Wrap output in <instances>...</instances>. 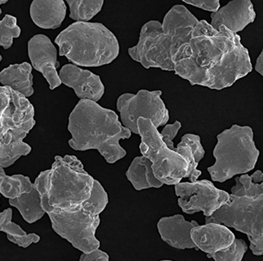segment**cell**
Returning <instances> with one entry per match:
<instances>
[{"label":"cell","mask_w":263,"mask_h":261,"mask_svg":"<svg viewBox=\"0 0 263 261\" xmlns=\"http://www.w3.org/2000/svg\"><path fill=\"white\" fill-rule=\"evenodd\" d=\"M253 69L250 53L241 37L221 26L213 29L208 21H199L189 44L174 60V72L192 85L226 89Z\"/></svg>","instance_id":"6da1fadb"},{"label":"cell","mask_w":263,"mask_h":261,"mask_svg":"<svg viewBox=\"0 0 263 261\" xmlns=\"http://www.w3.org/2000/svg\"><path fill=\"white\" fill-rule=\"evenodd\" d=\"M160 261H173V260H170V259H163V260H160Z\"/></svg>","instance_id":"e575fe53"},{"label":"cell","mask_w":263,"mask_h":261,"mask_svg":"<svg viewBox=\"0 0 263 261\" xmlns=\"http://www.w3.org/2000/svg\"><path fill=\"white\" fill-rule=\"evenodd\" d=\"M8 3V0H0V6L3 5V4H5ZM2 14V9L0 8V15Z\"/></svg>","instance_id":"d6a6232c"},{"label":"cell","mask_w":263,"mask_h":261,"mask_svg":"<svg viewBox=\"0 0 263 261\" xmlns=\"http://www.w3.org/2000/svg\"><path fill=\"white\" fill-rule=\"evenodd\" d=\"M150 160L143 156H136L126 172L128 181L138 191L150 188H161L163 184L155 177Z\"/></svg>","instance_id":"44dd1931"},{"label":"cell","mask_w":263,"mask_h":261,"mask_svg":"<svg viewBox=\"0 0 263 261\" xmlns=\"http://www.w3.org/2000/svg\"><path fill=\"white\" fill-rule=\"evenodd\" d=\"M255 71L263 76V52L261 51V54L258 56V59L256 61Z\"/></svg>","instance_id":"1f68e13d"},{"label":"cell","mask_w":263,"mask_h":261,"mask_svg":"<svg viewBox=\"0 0 263 261\" xmlns=\"http://www.w3.org/2000/svg\"><path fill=\"white\" fill-rule=\"evenodd\" d=\"M69 17L76 22H89L102 11L103 0H67Z\"/></svg>","instance_id":"d4e9b609"},{"label":"cell","mask_w":263,"mask_h":261,"mask_svg":"<svg viewBox=\"0 0 263 261\" xmlns=\"http://www.w3.org/2000/svg\"><path fill=\"white\" fill-rule=\"evenodd\" d=\"M35 109L28 98L0 85V166L5 169L32 148L24 140L35 124Z\"/></svg>","instance_id":"8992f818"},{"label":"cell","mask_w":263,"mask_h":261,"mask_svg":"<svg viewBox=\"0 0 263 261\" xmlns=\"http://www.w3.org/2000/svg\"><path fill=\"white\" fill-rule=\"evenodd\" d=\"M162 91L140 90L137 94L125 93L118 98L117 110L122 126L132 133H138L139 118L150 119L156 128L165 126L169 120V111L161 98Z\"/></svg>","instance_id":"8fae6325"},{"label":"cell","mask_w":263,"mask_h":261,"mask_svg":"<svg viewBox=\"0 0 263 261\" xmlns=\"http://www.w3.org/2000/svg\"><path fill=\"white\" fill-rule=\"evenodd\" d=\"M34 186L29 177L22 174L8 176L4 168L0 166V194L8 200L20 198L23 194L32 190Z\"/></svg>","instance_id":"cb8c5ba5"},{"label":"cell","mask_w":263,"mask_h":261,"mask_svg":"<svg viewBox=\"0 0 263 261\" xmlns=\"http://www.w3.org/2000/svg\"><path fill=\"white\" fill-rule=\"evenodd\" d=\"M28 53L32 69L41 73L50 90L59 87L61 82L58 73V49L51 40L44 34L34 36L28 41Z\"/></svg>","instance_id":"4fadbf2b"},{"label":"cell","mask_w":263,"mask_h":261,"mask_svg":"<svg viewBox=\"0 0 263 261\" xmlns=\"http://www.w3.org/2000/svg\"><path fill=\"white\" fill-rule=\"evenodd\" d=\"M217 139L213 149L215 163L207 169L213 182L222 183L255 168L260 152L250 127L234 124L218 134Z\"/></svg>","instance_id":"52a82bcc"},{"label":"cell","mask_w":263,"mask_h":261,"mask_svg":"<svg viewBox=\"0 0 263 261\" xmlns=\"http://www.w3.org/2000/svg\"><path fill=\"white\" fill-rule=\"evenodd\" d=\"M183 3L214 13L220 8L219 0H183Z\"/></svg>","instance_id":"f546056e"},{"label":"cell","mask_w":263,"mask_h":261,"mask_svg":"<svg viewBox=\"0 0 263 261\" xmlns=\"http://www.w3.org/2000/svg\"><path fill=\"white\" fill-rule=\"evenodd\" d=\"M55 43L59 56L78 67L108 65L120 52L117 37L102 23H73L58 34Z\"/></svg>","instance_id":"277c9868"},{"label":"cell","mask_w":263,"mask_h":261,"mask_svg":"<svg viewBox=\"0 0 263 261\" xmlns=\"http://www.w3.org/2000/svg\"><path fill=\"white\" fill-rule=\"evenodd\" d=\"M191 239L197 250L202 251L208 256L229 248L236 237L227 227L210 222L193 228Z\"/></svg>","instance_id":"2e32d148"},{"label":"cell","mask_w":263,"mask_h":261,"mask_svg":"<svg viewBox=\"0 0 263 261\" xmlns=\"http://www.w3.org/2000/svg\"><path fill=\"white\" fill-rule=\"evenodd\" d=\"M198 22L184 6H173L163 17V22L150 21L142 27L137 45L129 48L128 54L145 69L174 71V60L189 44Z\"/></svg>","instance_id":"7a4b0ae2"},{"label":"cell","mask_w":263,"mask_h":261,"mask_svg":"<svg viewBox=\"0 0 263 261\" xmlns=\"http://www.w3.org/2000/svg\"><path fill=\"white\" fill-rule=\"evenodd\" d=\"M197 221H187L182 215L163 217L157 223L158 232L165 243L173 248L197 249L191 239V231L198 226Z\"/></svg>","instance_id":"e0dca14e"},{"label":"cell","mask_w":263,"mask_h":261,"mask_svg":"<svg viewBox=\"0 0 263 261\" xmlns=\"http://www.w3.org/2000/svg\"><path fill=\"white\" fill-rule=\"evenodd\" d=\"M174 151L180 154L187 163V172L185 178H189L190 182L198 181L199 177L202 172L197 169V166L205 155L200 136L195 134H185L182 136L180 142L175 148Z\"/></svg>","instance_id":"ffe728a7"},{"label":"cell","mask_w":263,"mask_h":261,"mask_svg":"<svg viewBox=\"0 0 263 261\" xmlns=\"http://www.w3.org/2000/svg\"><path fill=\"white\" fill-rule=\"evenodd\" d=\"M181 126V123L177 120L173 124H166L162 130V132H160L162 141H163L165 145H167V148H170L172 150L175 149L173 141L178 134Z\"/></svg>","instance_id":"f1b7e54d"},{"label":"cell","mask_w":263,"mask_h":261,"mask_svg":"<svg viewBox=\"0 0 263 261\" xmlns=\"http://www.w3.org/2000/svg\"><path fill=\"white\" fill-rule=\"evenodd\" d=\"M68 130L72 135L71 148L81 152L96 149L109 164L126 156L120 141L129 139L132 134L122 126L115 111L89 100H80L75 106L69 115Z\"/></svg>","instance_id":"3957f363"},{"label":"cell","mask_w":263,"mask_h":261,"mask_svg":"<svg viewBox=\"0 0 263 261\" xmlns=\"http://www.w3.org/2000/svg\"><path fill=\"white\" fill-rule=\"evenodd\" d=\"M230 195L252 198L263 196V183H255L249 174H241L235 178V185L231 188Z\"/></svg>","instance_id":"484cf974"},{"label":"cell","mask_w":263,"mask_h":261,"mask_svg":"<svg viewBox=\"0 0 263 261\" xmlns=\"http://www.w3.org/2000/svg\"><path fill=\"white\" fill-rule=\"evenodd\" d=\"M21 28L17 24L16 17L5 15L0 21V46L8 49L13 45V40L21 37Z\"/></svg>","instance_id":"4316f807"},{"label":"cell","mask_w":263,"mask_h":261,"mask_svg":"<svg viewBox=\"0 0 263 261\" xmlns=\"http://www.w3.org/2000/svg\"><path fill=\"white\" fill-rule=\"evenodd\" d=\"M35 186L41 195V206L48 214L54 232L82 253L99 249L100 241L95 235L100 225V215L86 201L76 209L61 211L49 206L45 189L39 185Z\"/></svg>","instance_id":"ba28073f"},{"label":"cell","mask_w":263,"mask_h":261,"mask_svg":"<svg viewBox=\"0 0 263 261\" xmlns=\"http://www.w3.org/2000/svg\"><path fill=\"white\" fill-rule=\"evenodd\" d=\"M256 19L254 5L250 0H233L218 11L211 14V25L213 29L221 26L237 33L252 24Z\"/></svg>","instance_id":"9a60e30c"},{"label":"cell","mask_w":263,"mask_h":261,"mask_svg":"<svg viewBox=\"0 0 263 261\" xmlns=\"http://www.w3.org/2000/svg\"><path fill=\"white\" fill-rule=\"evenodd\" d=\"M178 205L187 215L203 212L210 217L228 202L230 194L216 187L213 182L203 179L195 182H180L175 185Z\"/></svg>","instance_id":"7c38bea8"},{"label":"cell","mask_w":263,"mask_h":261,"mask_svg":"<svg viewBox=\"0 0 263 261\" xmlns=\"http://www.w3.org/2000/svg\"><path fill=\"white\" fill-rule=\"evenodd\" d=\"M63 0H34L30 6V16L34 24L42 29H57L66 16Z\"/></svg>","instance_id":"ac0fdd59"},{"label":"cell","mask_w":263,"mask_h":261,"mask_svg":"<svg viewBox=\"0 0 263 261\" xmlns=\"http://www.w3.org/2000/svg\"><path fill=\"white\" fill-rule=\"evenodd\" d=\"M1 198V197H0ZM0 204H1V198H0Z\"/></svg>","instance_id":"d590c367"},{"label":"cell","mask_w":263,"mask_h":261,"mask_svg":"<svg viewBox=\"0 0 263 261\" xmlns=\"http://www.w3.org/2000/svg\"><path fill=\"white\" fill-rule=\"evenodd\" d=\"M8 202L19 211L24 220L29 224L42 219L45 214L41 206V195L35 186L29 192L23 194L20 198L9 199Z\"/></svg>","instance_id":"603a6c76"},{"label":"cell","mask_w":263,"mask_h":261,"mask_svg":"<svg viewBox=\"0 0 263 261\" xmlns=\"http://www.w3.org/2000/svg\"><path fill=\"white\" fill-rule=\"evenodd\" d=\"M137 128L141 137L139 150L142 156L152 162L155 177L163 185H176L181 182L187 172L185 160L167 148L150 119L139 118Z\"/></svg>","instance_id":"30bf717a"},{"label":"cell","mask_w":263,"mask_h":261,"mask_svg":"<svg viewBox=\"0 0 263 261\" xmlns=\"http://www.w3.org/2000/svg\"><path fill=\"white\" fill-rule=\"evenodd\" d=\"M0 83L28 98L34 94L33 74L31 64L24 61L21 64L10 65L0 71Z\"/></svg>","instance_id":"d6986e66"},{"label":"cell","mask_w":263,"mask_h":261,"mask_svg":"<svg viewBox=\"0 0 263 261\" xmlns=\"http://www.w3.org/2000/svg\"><path fill=\"white\" fill-rule=\"evenodd\" d=\"M221 223L227 228L246 234L250 249L254 256L263 255V196L245 198L230 195L228 202L210 217H205V224Z\"/></svg>","instance_id":"9c48e42d"},{"label":"cell","mask_w":263,"mask_h":261,"mask_svg":"<svg viewBox=\"0 0 263 261\" xmlns=\"http://www.w3.org/2000/svg\"><path fill=\"white\" fill-rule=\"evenodd\" d=\"M95 178L77 156H55L50 169L40 172L34 184L46 193L48 203L61 211H72L89 199Z\"/></svg>","instance_id":"5b68a950"},{"label":"cell","mask_w":263,"mask_h":261,"mask_svg":"<svg viewBox=\"0 0 263 261\" xmlns=\"http://www.w3.org/2000/svg\"><path fill=\"white\" fill-rule=\"evenodd\" d=\"M247 250L248 245L244 239H235L229 248L207 256L214 261H242Z\"/></svg>","instance_id":"83f0119b"},{"label":"cell","mask_w":263,"mask_h":261,"mask_svg":"<svg viewBox=\"0 0 263 261\" xmlns=\"http://www.w3.org/2000/svg\"><path fill=\"white\" fill-rule=\"evenodd\" d=\"M12 214L11 208L0 212V232L7 235L10 242L21 248H27L32 243H37L41 240L40 235L35 233L27 234L19 225L11 221Z\"/></svg>","instance_id":"7402d4cb"},{"label":"cell","mask_w":263,"mask_h":261,"mask_svg":"<svg viewBox=\"0 0 263 261\" xmlns=\"http://www.w3.org/2000/svg\"><path fill=\"white\" fill-rule=\"evenodd\" d=\"M79 261H109V256L106 252L97 249L90 253H82Z\"/></svg>","instance_id":"4dcf8cb0"},{"label":"cell","mask_w":263,"mask_h":261,"mask_svg":"<svg viewBox=\"0 0 263 261\" xmlns=\"http://www.w3.org/2000/svg\"><path fill=\"white\" fill-rule=\"evenodd\" d=\"M58 74L61 84L72 88L81 100L98 102L104 95L105 86L100 77L91 71L67 64Z\"/></svg>","instance_id":"5bb4252c"},{"label":"cell","mask_w":263,"mask_h":261,"mask_svg":"<svg viewBox=\"0 0 263 261\" xmlns=\"http://www.w3.org/2000/svg\"><path fill=\"white\" fill-rule=\"evenodd\" d=\"M2 60H3L2 55H1V54H0V62H1V61H2Z\"/></svg>","instance_id":"836d02e7"}]
</instances>
